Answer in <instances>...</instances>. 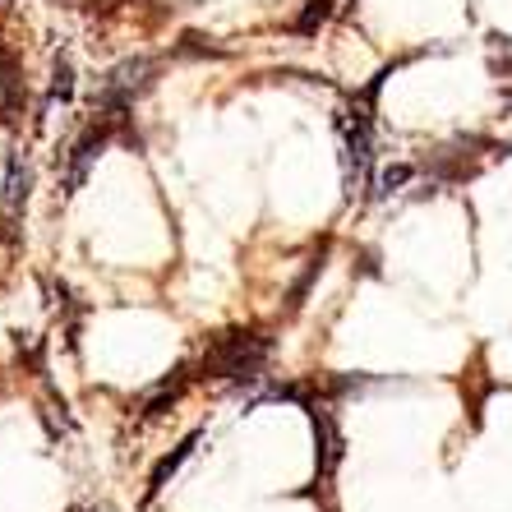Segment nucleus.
Wrapping results in <instances>:
<instances>
[{
    "label": "nucleus",
    "mask_w": 512,
    "mask_h": 512,
    "mask_svg": "<svg viewBox=\"0 0 512 512\" xmlns=\"http://www.w3.org/2000/svg\"><path fill=\"white\" fill-rule=\"evenodd\" d=\"M199 443H203V434H190V439L180 443L176 453H171V457H162V462H157V471H153V480H148V494H157V489L167 485V480H171V476H176L180 466L190 462V453H194V448H199Z\"/></svg>",
    "instance_id": "4"
},
{
    "label": "nucleus",
    "mask_w": 512,
    "mask_h": 512,
    "mask_svg": "<svg viewBox=\"0 0 512 512\" xmlns=\"http://www.w3.org/2000/svg\"><path fill=\"white\" fill-rule=\"evenodd\" d=\"M263 356H268V342L259 333H231L213 346V370L222 379H259Z\"/></svg>",
    "instance_id": "2"
},
{
    "label": "nucleus",
    "mask_w": 512,
    "mask_h": 512,
    "mask_svg": "<svg viewBox=\"0 0 512 512\" xmlns=\"http://www.w3.org/2000/svg\"><path fill=\"white\" fill-rule=\"evenodd\" d=\"M406 180H411V167H388L379 176V194H393L397 185H406Z\"/></svg>",
    "instance_id": "7"
},
{
    "label": "nucleus",
    "mask_w": 512,
    "mask_h": 512,
    "mask_svg": "<svg viewBox=\"0 0 512 512\" xmlns=\"http://www.w3.org/2000/svg\"><path fill=\"white\" fill-rule=\"evenodd\" d=\"M102 143H107V130H88L84 139L70 148V171H65V194H74L79 185H84L88 167H93V157L102 153Z\"/></svg>",
    "instance_id": "3"
},
{
    "label": "nucleus",
    "mask_w": 512,
    "mask_h": 512,
    "mask_svg": "<svg viewBox=\"0 0 512 512\" xmlns=\"http://www.w3.org/2000/svg\"><path fill=\"white\" fill-rule=\"evenodd\" d=\"M323 19H328V0H310V10H305V19H300V33H314Z\"/></svg>",
    "instance_id": "6"
},
{
    "label": "nucleus",
    "mask_w": 512,
    "mask_h": 512,
    "mask_svg": "<svg viewBox=\"0 0 512 512\" xmlns=\"http://www.w3.org/2000/svg\"><path fill=\"white\" fill-rule=\"evenodd\" d=\"M337 130H342V162H346V190L360 194L370 180V116L360 107L337 111Z\"/></svg>",
    "instance_id": "1"
},
{
    "label": "nucleus",
    "mask_w": 512,
    "mask_h": 512,
    "mask_svg": "<svg viewBox=\"0 0 512 512\" xmlns=\"http://www.w3.org/2000/svg\"><path fill=\"white\" fill-rule=\"evenodd\" d=\"M74 97V70H70V60H56V74H51V97H47V107H56V102H70Z\"/></svg>",
    "instance_id": "5"
}]
</instances>
